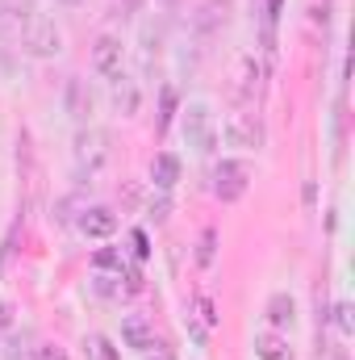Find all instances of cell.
Wrapping results in <instances>:
<instances>
[{
    "label": "cell",
    "instance_id": "cell-1",
    "mask_svg": "<svg viewBox=\"0 0 355 360\" xmlns=\"http://www.w3.org/2000/svg\"><path fill=\"white\" fill-rule=\"evenodd\" d=\"M247 184H251V168H247L243 160H222V164L213 168V193H217L222 201H239V197L247 193Z\"/></svg>",
    "mask_w": 355,
    "mask_h": 360
},
{
    "label": "cell",
    "instance_id": "cell-2",
    "mask_svg": "<svg viewBox=\"0 0 355 360\" xmlns=\"http://www.w3.org/2000/svg\"><path fill=\"white\" fill-rule=\"evenodd\" d=\"M59 46H63L59 25L51 17H29V25H25V51L38 55V59H51V55H59Z\"/></svg>",
    "mask_w": 355,
    "mask_h": 360
},
{
    "label": "cell",
    "instance_id": "cell-3",
    "mask_svg": "<svg viewBox=\"0 0 355 360\" xmlns=\"http://www.w3.org/2000/svg\"><path fill=\"white\" fill-rule=\"evenodd\" d=\"M109 134L105 130H84L80 139H76V160H80V168H88V172H96V168H105L109 164Z\"/></svg>",
    "mask_w": 355,
    "mask_h": 360
},
{
    "label": "cell",
    "instance_id": "cell-4",
    "mask_svg": "<svg viewBox=\"0 0 355 360\" xmlns=\"http://www.w3.org/2000/svg\"><path fill=\"white\" fill-rule=\"evenodd\" d=\"M226 139L234 147H264V126L255 113H230L226 117Z\"/></svg>",
    "mask_w": 355,
    "mask_h": 360
},
{
    "label": "cell",
    "instance_id": "cell-5",
    "mask_svg": "<svg viewBox=\"0 0 355 360\" xmlns=\"http://www.w3.org/2000/svg\"><path fill=\"white\" fill-rule=\"evenodd\" d=\"M92 68H96L100 76H109V80H121V42H117L113 34L96 38V46H92Z\"/></svg>",
    "mask_w": 355,
    "mask_h": 360
},
{
    "label": "cell",
    "instance_id": "cell-6",
    "mask_svg": "<svg viewBox=\"0 0 355 360\" xmlns=\"http://www.w3.org/2000/svg\"><path fill=\"white\" fill-rule=\"evenodd\" d=\"M184 130H188V139L196 143V151H213L217 134H213V126H209V109H205V105H192V109H188Z\"/></svg>",
    "mask_w": 355,
    "mask_h": 360
},
{
    "label": "cell",
    "instance_id": "cell-7",
    "mask_svg": "<svg viewBox=\"0 0 355 360\" xmlns=\"http://www.w3.org/2000/svg\"><path fill=\"white\" fill-rule=\"evenodd\" d=\"M80 231L88 235V239H109L113 231H117V214L109 210V205H92L80 214Z\"/></svg>",
    "mask_w": 355,
    "mask_h": 360
},
{
    "label": "cell",
    "instance_id": "cell-8",
    "mask_svg": "<svg viewBox=\"0 0 355 360\" xmlns=\"http://www.w3.org/2000/svg\"><path fill=\"white\" fill-rule=\"evenodd\" d=\"M121 340H126V348H134V352H151V348H155V331H151V323H147L142 314H130V319L121 323Z\"/></svg>",
    "mask_w": 355,
    "mask_h": 360
},
{
    "label": "cell",
    "instance_id": "cell-9",
    "mask_svg": "<svg viewBox=\"0 0 355 360\" xmlns=\"http://www.w3.org/2000/svg\"><path fill=\"white\" fill-rule=\"evenodd\" d=\"M151 180H155V188H159V193L176 188V180H180V160L172 155V151H159V155L151 160Z\"/></svg>",
    "mask_w": 355,
    "mask_h": 360
},
{
    "label": "cell",
    "instance_id": "cell-10",
    "mask_svg": "<svg viewBox=\"0 0 355 360\" xmlns=\"http://www.w3.org/2000/svg\"><path fill=\"white\" fill-rule=\"evenodd\" d=\"M267 323L272 327H293L297 323V302L288 293H272L267 297Z\"/></svg>",
    "mask_w": 355,
    "mask_h": 360
},
{
    "label": "cell",
    "instance_id": "cell-11",
    "mask_svg": "<svg viewBox=\"0 0 355 360\" xmlns=\"http://www.w3.org/2000/svg\"><path fill=\"white\" fill-rule=\"evenodd\" d=\"M255 356L260 360H293V348H288L280 335L264 331V335H255Z\"/></svg>",
    "mask_w": 355,
    "mask_h": 360
},
{
    "label": "cell",
    "instance_id": "cell-12",
    "mask_svg": "<svg viewBox=\"0 0 355 360\" xmlns=\"http://www.w3.org/2000/svg\"><path fill=\"white\" fill-rule=\"evenodd\" d=\"M67 113L80 117V122L92 113V92L84 89V80H72V84H67Z\"/></svg>",
    "mask_w": 355,
    "mask_h": 360
},
{
    "label": "cell",
    "instance_id": "cell-13",
    "mask_svg": "<svg viewBox=\"0 0 355 360\" xmlns=\"http://www.w3.org/2000/svg\"><path fill=\"white\" fill-rule=\"evenodd\" d=\"M113 105H117V113H126V117H130V113H138V89H134L130 80H121L117 92H113Z\"/></svg>",
    "mask_w": 355,
    "mask_h": 360
},
{
    "label": "cell",
    "instance_id": "cell-14",
    "mask_svg": "<svg viewBox=\"0 0 355 360\" xmlns=\"http://www.w3.org/2000/svg\"><path fill=\"white\" fill-rule=\"evenodd\" d=\"M84 356L88 360H117V348H113V340H105V335H88V340H84Z\"/></svg>",
    "mask_w": 355,
    "mask_h": 360
},
{
    "label": "cell",
    "instance_id": "cell-15",
    "mask_svg": "<svg viewBox=\"0 0 355 360\" xmlns=\"http://www.w3.org/2000/svg\"><path fill=\"white\" fill-rule=\"evenodd\" d=\"M0 17L4 21H29L34 17V0H0Z\"/></svg>",
    "mask_w": 355,
    "mask_h": 360
},
{
    "label": "cell",
    "instance_id": "cell-16",
    "mask_svg": "<svg viewBox=\"0 0 355 360\" xmlns=\"http://www.w3.org/2000/svg\"><path fill=\"white\" fill-rule=\"evenodd\" d=\"M255 89H260V68H255L251 59H243V63H239V92L251 96Z\"/></svg>",
    "mask_w": 355,
    "mask_h": 360
},
{
    "label": "cell",
    "instance_id": "cell-17",
    "mask_svg": "<svg viewBox=\"0 0 355 360\" xmlns=\"http://www.w3.org/2000/svg\"><path fill=\"white\" fill-rule=\"evenodd\" d=\"M213 248H217V231H205L196 248V264H213Z\"/></svg>",
    "mask_w": 355,
    "mask_h": 360
},
{
    "label": "cell",
    "instance_id": "cell-18",
    "mask_svg": "<svg viewBox=\"0 0 355 360\" xmlns=\"http://www.w3.org/2000/svg\"><path fill=\"white\" fill-rule=\"evenodd\" d=\"M147 214H151L155 222H168V214H172V201H168V197H155V201L147 205Z\"/></svg>",
    "mask_w": 355,
    "mask_h": 360
},
{
    "label": "cell",
    "instance_id": "cell-19",
    "mask_svg": "<svg viewBox=\"0 0 355 360\" xmlns=\"http://www.w3.org/2000/svg\"><path fill=\"white\" fill-rule=\"evenodd\" d=\"M96 269H121V252L100 248V252H96Z\"/></svg>",
    "mask_w": 355,
    "mask_h": 360
},
{
    "label": "cell",
    "instance_id": "cell-20",
    "mask_svg": "<svg viewBox=\"0 0 355 360\" xmlns=\"http://www.w3.org/2000/svg\"><path fill=\"white\" fill-rule=\"evenodd\" d=\"M172 109H176V92L163 89V113H159V130H168V122H172Z\"/></svg>",
    "mask_w": 355,
    "mask_h": 360
},
{
    "label": "cell",
    "instance_id": "cell-21",
    "mask_svg": "<svg viewBox=\"0 0 355 360\" xmlns=\"http://www.w3.org/2000/svg\"><path fill=\"white\" fill-rule=\"evenodd\" d=\"M130 243H134V256H138V260H147V256H151V243H147V231H134V235H130Z\"/></svg>",
    "mask_w": 355,
    "mask_h": 360
},
{
    "label": "cell",
    "instance_id": "cell-22",
    "mask_svg": "<svg viewBox=\"0 0 355 360\" xmlns=\"http://www.w3.org/2000/svg\"><path fill=\"white\" fill-rule=\"evenodd\" d=\"M196 25H201V30H213V25H217V0H209V4H205V17H201Z\"/></svg>",
    "mask_w": 355,
    "mask_h": 360
},
{
    "label": "cell",
    "instance_id": "cell-23",
    "mask_svg": "<svg viewBox=\"0 0 355 360\" xmlns=\"http://www.w3.org/2000/svg\"><path fill=\"white\" fill-rule=\"evenodd\" d=\"M138 289H142V272L126 269V293H138Z\"/></svg>",
    "mask_w": 355,
    "mask_h": 360
},
{
    "label": "cell",
    "instance_id": "cell-24",
    "mask_svg": "<svg viewBox=\"0 0 355 360\" xmlns=\"http://www.w3.org/2000/svg\"><path fill=\"white\" fill-rule=\"evenodd\" d=\"M147 360H176V352L163 348V344H155V352H147Z\"/></svg>",
    "mask_w": 355,
    "mask_h": 360
},
{
    "label": "cell",
    "instance_id": "cell-25",
    "mask_svg": "<svg viewBox=\"0 0 355 360\" xmlns=\"http://www.w3.org/2000/svg\"><path fill=\"white\" fill-rule=\"evenodd\" d=\"M34 360H67V356H63L59 348H38V356H34Z\"/></svg>",
    "mask_w": 355,
    "mask_h": 360
},
{
    "label": "cell",
    "instance_id": "cell-26",
    "mask_svg": "<svg viewBox=\"0 0 355 360\" xmlns=\"http://www.w3.org/2000/svg\"><path fill=\"white\" fill-rule=\"evenodd\" d=\"M96 289H100V293H117V285H113V276H96Z\"/></svg>",
    "mask_w": 355,
    "mask_h": 360
},
{
    "label": "cell",
    "instance_id": "cell-27",
    "mask_svg": "<svg viewBox=\"0 0 355 360\" xmlns=\"http://www.w3.org/2000/svg\"><path fill=\"white\" fill-rule=\"evenodd\" d=\"M339 327L351 331V306H339Z\"/></svg>",
    "mask_w": 355,
    "mask_h": 360
},
{
    "label": "cell",
    "instance_id": "cell-28",
    "mask_svg": "<svg viewBox=\"0 0 355 360\" xmlns=\"http://www.w3.org/2000/svg\"><path fill=\"white\" fill-rule=\"evenodd\" d=\"M8 323H13V310H8V306H4V302H0V331H4V327H8Z\"/></svg>",
    "mask_w": 355,
    "mask_h": 360
},
{
    "label": "cell",
    "instance_id": "cell-29",
    "mask_svg": "<svg viewBox=\"0 0 355 360\" xmlns=\"http://www.w3.org/2000/svg\"><path fill=\"white\" fill-rule=\"evenodd\" d=\"M126 4H130V8H134V4H138V0H126Z\"/></svg>",
    "mask_w": 355,
    "mask_h": 360
},
{
    "label": "cell",
    "instance_id": "cell-30",
    "mask_svg": "<svg viewBox=\"0 0 355 360\" xmlns=\"http://www.w3.org/2000/svg\"><path fill=\"white\" fill-rule=\"evenodd\" d=\"M63 4H80V0H63Z\"/></svg>",
    "mask_w": 355,
    "mask_h": 360
}]
</instances>
